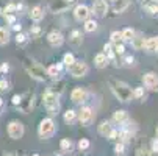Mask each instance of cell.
Listing matches in <instances>:
<instances>
[{"label":"cell","instance_id":"obj_37","mask_svg":"<svg viewBox=\"0 0 158 156\" xmlns=\"http://www.w3.org/2000/svg\"><path fill=\"white\" fill-rule=\"evenodd\" d=\"M16 42L20 44V46H22V44H25V42H27V36H25V34H22V33H17V36H16Z\"/></svg>","mask_w":158,"mask_h":156},{"label":"cell","instance_id":"obj_50","mask_svg":"<svg viewBox=\"0 0 158 156\" xmlns=\"http://www.w3.org/2000/svg\"><path fill=\"white\" fill-rule=\"evenodd\" d=\"M67 2H69V3H72V2H75V0H67Z\"/></svg>","mask_w":158,"mask_h":156},{"label":"cell","instance_id":"obj_29","mask_svg":"<svg viewBox=\"0 0 158 156\" xmlns=\"http://www.w3.org/2000/svg\"><path fill=\"white\" fill-rule=\"evenodd\" d=\"M75 62V58H74V55L72 53H66L64 55V58H63V64L64 66H67V67H71V66Z\"/></svg>","mask_w":158,"mask_h":156},{"label":"cell","instance_id":"obj_24","mask_svg":"<svg viewBox=\"0 0 158 156\" xmlns=\"http://www.w3.org/2000/svg\"><path fill=\"white\" fill-rule=\"evenodd\" d=\"M121 33H122V42H130V41L135 38V34H136L133 28H125V30H122Z\"/></svg>","mask_w":158,"mask_h":156},{"label":"cell","instance_id":"obj_31","mask_svg":"<svg viewBox=\"0 0 158 156\" xmlns=\"http://www.w3.org/2000/svg\"><path fill=\"white\" fill-rule=\"evenodd\" d=\"M133 97H135V98H141V100H144V98H146L144 87H136V89H133Z\"/></svg>","mask_w":158,"mask_h":156},{"label":"cell","instance_id":"obj_12","mask_svg":"<svg viewBox=\"0 0 158 156\" xmlns=\"http://www.w3.org/2000/svg\"><path fill=\"white\" fill-rule=\"evenodd\" d=\"M86 98H88V92L83 87H75L71 92V100L74 103H83V102H86Z\"/></svg>","mask_w":158,"mask_h":156},{"label":"cell","instance_id":"obj_19","mask_svg":"<svg viewBox=\"0 0 158 156\" xmlns=\"http://www.w3.org/2000/svg\"><path fill=\"white\" fill-rule=\"evenodd\" d=\"M128 5H130L128 0H116L114 5H113V10H114V13H124L128 8Z\"/></svg>","mask_w":158,"mask_h":156},{"label":"cell","instance_id":"obj_21","mask_svg":"<svg viewBox=\"0 0 158 156\" xmlns=\"http://www.w3.org/2000/svg\"><path fill=\"white\" fill-rule=\"evenodd\" d=\"M60 70H61V64H53L47 69V75L50 78H58L60 77Z\"/></svg>","mask_w":158,"mask_h":156},{"label":"cell","instance_id":"obj_15","mask_svg":"<svg viewBox=\"0 0 158 156\" xmlns=\"http://www.w3.org/2000/svg\"><path fill=\"white\" fill-rule=\"evenodd\" d=\"M108 62H110V59H108V56L105 53H97L94 56V66L97 69H105L108 66Z\"/></svg>","mask_w":158,"mask_h":156},{"label":"cell","instance_id":"obj_44","mask_svg":"<svg viewBox=\"0 0 158 156\" xmlns=\"http://www.w3.org/2000/svg\"><path fill=\"white\" fill-rule=\"evenodd\" d=\"M41 33V30H39V27H35V28H31V34H35V36H38Z\"/></svg>","mask_w":158,"mask_h":156},{"label":"cell","instance_id":"obj_8","mask_svg":"<svg viewBox=\"0 0 158 156\" xmlns=\"http://www.w3.org/2000/svg\"><path fill=\"white\" fill-rule=\"evenodd\" d=\"M78 119H80V123H81L83 126L91 125L93 120H94V111H93L91 108H88V106L81 108V109L78 111Z\"/></svg>","mask_w":158,"mask_h":156},{"label":"cell","instance_id":"obj_35","mask_svg":"<svg viewBox=\"0 0 158 156\" xmlns=\"http://www.w3.org/2000/svg\"><path fill=\"white\" fill-rule=\"evenodd\" d=\"M110 141H116V139H119V131L118 130H111V133L106 136Z\"/></svg>","mask_w":158,"mask_h":156},{"label":"cell","instance_id":"obj_40","mask_svg":"<svg viewBox=\"0 0 158 156\" xmlns=\"http://www.w3.org/2000/svg\"><path fill=\"white\" fill-rule=\"evenodd\" d=\"M150 150H152V153H158V139H153V141H152Z\"/></svg>","mask_w":158,"mask_h":156},{"label":"cell","instance_id":"obj_26","mask_svg":"<svg viewBox=\"0 0 158 156\" xmlns=\"http://www.w3.org/2000/svg\"><path fill=\"white\" fill-rule=\"evenodd\" d=\"M111 125H110V122H102L100 125H99V133L102 136H108L110 133H111Z\"/></svg>","mask_w":158,"mask_h":156},{"label":"cell","instance_id":"obj_30","mask_svg":"<svg viewBox=\"0 0 158 156\" xmlns=\"http://www.w3.org/2000/svg\"><path fill=\"white\" fill-rule=\"evenodd\" d=\"M110 38H111V44H121L122 42V33L121 31H113Z\"/></svg>","mask_w":158,"mask_h":156},{"label":"cell","instance_id":"obj_34","mask_svg":"<svg viewBox=\"0 0 158 156\" xmlns=\"http://www.w3.org/2000/svg\"><path fill=\"white\" fill-rule=\"evenodd\" d=\"M89 145H91V142H89L88 139H81V141L78 142V148H80V150H88Z\"/></svg>","mask_w":158,"mask_h":156},{"label":"cell","instance_id":"obj_2","mask_svg":"<svg viewBox=\"0 0 158 156\" xmlns=\"http://www.w3.org/2000/svg\"><path fill=\"white\" fill-rule=\"evenodd\" d=\"M24 67H25L27 74H28L33 80H36V81H46V80L49 78V75H47V69H44L41 64L35 62L33 59H25Z\"/></svg>","mask_w":158,"mask_h":156},{"label":"cell","instance_id":"obj_32","mask_svg":"<svg viewBox=\"0 0 158 156\" xmlns=\"http://www.w3.org/2000/svg\"><path fill=\"white\" fill-rule=\"evenodd\" d=\"M146 10L149 11V14H152V16H158V3H150V5H147L146 6Z\"/></svg>","mask_w":158,"mask_h":156},{"label":"cell","instance_id":"obj_47","mask_svg":"<svg viewBox=\"0 0 158 156\" xmlns=\"http://www.w3.org/2000/svg\"><path fill=\"white\" fill-rule=\"evenodd\" d=\"M5 156H17V154H16V153H6Z\"/></svg>","mask_w":158,"mask_h":156},{"label":"cell","instance_id":"obj_38","mask_svg":"<svg viewBox=\"0 0 158 156\" xmlns=\"http://www.w3.org/2000/svg\"><path fill=\"white\" fill-rule=\"evenodd\" d=\"M136 156H152V151H147L146 148H138L136 150Z\"/></svg>","mask_w":158,"mask_h":156},{"label":"cell","instance_id":"obj_36","mask_svg":"<svg viewBox=\"0 0 158 156\" xmlns=\"http://www.w3.org/2000/svg\"><path fill=\"white\" fill-rule=\"evenodd\" d=\"M10 89V83L6 81V80H0V91L2 92H6Z\"/></svg>","mask_w":158,"mask_h":156},{"label":"cell","instance_id":"obj_39","mask_svg":"<svg viewBox=\"0 0 158 156\" xmlns=\"http://www.w3.org/2000/svg\"><path fill=\"white\" fill-rule=\"evenodd\" d=\"M124 148H125V145H124L122 142H119V144H116V147H114V150H116V153H118V154H122V153L125 151Z\"/></svg>","mask_w":158,"mask_h":156},{"label":"cell","instance_id":"obj_28","mask_svg":"<svg viewBox=\"0 0 158 156\" xmlns=\"http://www.w3.org/2000/svg\"><path fill=\"white\" fill-rule=\"evenodd\" d=\"M72 147H74V144H72V141L71 139H61V142H60V148L63 150V151H71L72 150Z\"/></svg>","mask_w":158,"mask_h":156},{"label":"cell","instance_id":"obj_42","mask_svg":"<svg viewBox=\"0 0 158 156\" xmlns=\"http://www.w3.org/2000/svg\"><path fill=\"white\" fill-rule=\"evenodd\" d=\"M133 61H135V59H133V56H125V64H127V66H131V64H133Z\"/></svg>","mask_w":158,"mask_h":156},{"label":"cell","instance_id":"obj_49","mask_svg":"<svg viewBox=\"0 0 158 156\" xmlns=\"http://www.w3.org/2000/svg\"><path fill=\"white\" fill-rule=\"evenodd\" d=\"M2 16H3V11H2V10H0V19H2Z\"/></svg>","mask_w":158,"mask_h":156},{"label":"cell","instance_id":"obj_53","mask_svg":"<svg viewBox=\"0 0 158 156\" xmlns=\"http://www.w3.org/2000/svg\"><path fill=\"white\" fill-rule=\"evenodd\" d=\"M33 156H38V154H33Z\"/></svg>","mask_w":158,"mask_h":156},{"label":"cell","instance_id":"obj_13","mask_svg":"<svg viewBox=\"0 0 158 156\" xmlns=\"http://www.w3.org/2000/svg\"><path fill=\"white\" fill-rule=\"evenodd\" d=\"M108 11V5L105 0H96L94 5H93V13L96 17H103Z\"/></svg>","mask_w":158,"mask_h":156},{"label":"cell","instance_id":"obj_7","mask_svg":"<svg viewBox=\"0 0 158 156\" xmlns=\"http://www.w3.org/2000/svg\"><path fill=\"white\" fill-rule=\"evenodd\" d=\"M33 103H35V95L28 92V94H25V95L20 97V103H19L16 108L20 111V113L25 114V113H28V111L33 108Z\"/></svg>","mask_w":158,"mask_h":156},{"label":"cell","instance_id":"obj_17","mask_svg":"<svg viewBox=\"0 0 158 156\" xmlns=\"http://www.w3.org/2000/svg\"><path fill=\"white\" fill-rule=\"evenodd\" d=\"M30 17H31V20H35V22L42 20V19H44V10H42V6H39V5L33 6L31 11H30Z\"/></svg>","mask_w":158,"mask_h":156},{"label":"cell","instance_id":"obj_16","mask_svg":"<svg viewBox=\"0 0 158 156\" xmlns=\"http://www.w3.org/2000/svg\"><path fill=\"white\" fill-rule=\"evenodd\" d=\"M127 120H128V114H127V111H124V109H119V111H116V113L113 114V122L118 123V125H124Z\"/></svg>","mask_w":158,"mask_h":156},{"label":"cell","instance_id":"obj_18","mask_svg":"<svg viewBox=\"0 0 158 156\" xmlns=\"http://www.w3.org/2000/svg\"><path fill=\"white\" fill-rule=\"evenodd\" d=\"M144 41H146V39H144L141 34H135V38L130 41V44L133 46L135 50H143V49H144Z\"/></svg>","mask_w":158,"mask_h":156},{"label":"cell","instance_id":"obj_4","mask_svg":"<svg viewBox=\"0 0 158 156\" xmlns=\"http://www.w3.org/2000/svg\"><path fill=\"white\" fill-rule=\"evenodd\" d=\"M55 131H56V125L50 117L41 120L39 128H38V134H39L41 139H50L55 134Z\"/></svg>","mask_w":158,"mask_h":156},{"label":"cell","instance_id":"obj_54","mask_svg":"<svg viewBox=\"0 0 158 156\" xmlns=\"http://www.w3.org/2000/svg\"><path fill=\"white\" fill-rule=\"evenodd\" d=\"M156 55H158V52H156Z\"/></svg>","mask_w":158,"mask_h":156},{"label":"cell","instance_id":"obj_3","mask_svg":"<svg viewBox=\"0 0 158 156\" xmlns=\"http://www.w3.org/2000/svg\"><path fill=\"white\" fill-rule=\"evenodd\" d=\"M42 105L44 108L47 109V113H50L52 116L58 114L60 111V100H58V95L52 91H46L42 94Z\"/></svg>","mask_w":158,"mask_h":156},{"label":"cell","instance_id":"obj_11","mask_svg":"<svg viewBox=\"0 0 158 156\" xmlns=\"http://www.w3.org/2000/svg\"><path fill=\"white\" fill-rule=\"evenodd\" d=\"M89 14H91V10H89L86 5H77L74 8V17L77 20H80V22L89 19Z\"/></svg>","mask_w":158,"mask_h":156},{"label":"cell","instance_id":"obj_23","mask_svg":"<svg viewBox=\"0 0 158 156\" xmlns=\"http://www.w3.org/2000/svg\"><path fill=\"white\" fill-rule=\"evenodd\" d=\"M10 42V31L3 27H0V46H6Z\"/></svg>","mask_w":158,"mask_h":156},{"label":"cell","instance_id":"obj_14","mask_svg":"<svg viewBox=\"0 0 158 156\" xmlns=\"http://www.w3.org/2000/svg\"><path fill=\"white\" fill-rule=\"evenodd\" d=\"M47 41H49V44L52 47H60L63 44V41H64V38H63V34L60 31H50L47 34Z\"/></svg>","mask_w":158,"mask_h":156},{"label":"cell","instance_id":"obj_46","mask_svg":"<svg viewBox=\"0 0 158 156\" xmlns=\"http://www.w3.org/2000/svg\"><path fill=\"white\" fill-rule=\"evenodd\" d=\"M155 44H156V52H158V36L155 38Z\"/></svg>","mask_w":158,"mask_h":156},{"label":"cell","instance_id":"obj_43","mask_svg":"<svg viewBox=\"0 0 158 156\" xmlns=\"http://www.w3.org/2000/svg\"><path fill=\"white\" fill-rule=\"evenodd\" d=\"M10 70V66L5 62V64H2V67H0V72H8Z\"/></svg>","mask_w":158,"mask_h":156},{"label":"cell","instance_id":"obj_33","mask_svg":"<svg viewBox=\"0 0 158 156\" xmlns=\"http://www.w3.org/2000/svg\"><path fill=\"white\" fill-rule=\"evenodd\" d=\"M14 11H17V5H14V3H10L8 6H5V10H3V14H5V16H8V14H14Z\"/></svg>","mask_w":158,"mask_h":156},{"label":"cell","instance_id":"obj_5","mask_svg":"<svg viewBox=\"0 0 158 156\" xmlns=\"http://www.w3.org/2000/svg\"><path fill=\"white\" fill-rule=\"evenodd\" d=\"M24 131H25L24 130V123H20L17 120H11L8 123V134L14 141H17V139H20L22 136H24Z\"/></svg>","mask_w":158,"mask_h":156},{"label":"cell","instance_id":"obj_41","mask_svg":"<svg viewBox=\"0 0 158 156\" xmlns=\"http://www.w3.org/2000/svg\"><path fill=\"white\" fill-rule=\"evenodd\" d=\"M20 97H22V95H14V97H13V105H14V106H17V105L20 103Z\"/></svg>","mask_w":158,"mask_h":156},{"label":"cell","instance_id":"obj_10","mask_svg":"<svg viewBox=\"0 0 158 156\" xmlns=\"http://www.w3.org/2000/svg\"><path fill=\"white\" fill-rule=\"evenodd\" d=\"M143 83L149 91H158V75L153 72H147L143 77Z\"/></svg>","mask_w":158,"mask_h":156},{"label":"cell","instance_id":"obj_20","mask_svg":"<svg viewBox=\"0 0 158 156\" xmlns=\"http://www.w3.org/2000/svg\"><path fill=\"white\" fill-rule=\"evenodd\" d=\"M69 42L74 44V46H80V44L83 42V34H81V31L74 30V31L71 33V36H69Z\"/></svg>","mask_w":158,"mask_h":156},{"label":"cell","instance_id":"obj_25","mask_svg":"<svg viewBox=\"0 0 158 156\" xmlns=\"http://www.w3.org/2000/svg\"><path fill=\"white\" fill-rule=\"evenodd\" d=\"M147 52H156V44H155V38H149L144 41V49Z\"/></svg>","mask_w":158,"mask_h":156},{"label":"cell","instance_id":"obj_6","mask_svg":"<svg viewBox=\"0 0 158 156\" xmlns=\"http://www.w3.org/2000/svg\"><path fill=\"white\" fill-rule=\"evenodd\" d=\"M71 75L74 78H81V77H86L88 75V64L83 62V61H75L72 66H71Z\"/></svg>","mask_w":158,"mask_h":156},{"label":"cell","instance_id":"obj_22","mask_svg":"<svg viewBox=\"0 0 158 156\" xmlns=\"http://www.w3.org/2000/svg\"><path fill=\"white\" fill-rule=\"evenodd\" d=\"M96 30H97V22H96L94 19H86V20H85V31L93 33V31H96Z\"/></svg>","mask_w":158,"mask_h":156},{"label":"cell","instance_id":"obj_9","mask_svg":"<svg viewBox=\"0 0 158 156\" xmlns=\"http://www.w3.org/2000/svg\"><path fill=\"white\" fill-rule=\"evenodd\" d=\"M71 6V3L67 0H52L50 5H49V10L53 13V14H61L64 11H67Z\"/></svg>","mask_w":158,"mask_h":156},{"label":"cell","instance_id":"obj_45","mask_svg":"<svg viewBox=\"0 0 158 156\" xmlns=\"http://www.w3.org/2000/svg\"><path fill=\"white\" fill-rule=\"evenodd\" d=\"M13 28H14L16 31H20V30H22V27H20V24H14V27H13Z\"/></svg>","mask_w":158,"mask_h":156},{"label":"cell","instance_id":"obj_1","mask_svg":"<svg viewBox=\"0 0 158 156\" xmlns=\"http://www.w3.org/2000/svg\"><path fill=\"white\" fill-rule=\"evenodd\" d=\"M110 89H111V92L114 94V97L122 102V103H128L131 102L133 98V91H131V87L124 83V81H119V80H110Z\"/></svg>","mask_w":158,"mask_h":156},{"label":"cell","instance_id":"obj_52","mask_svg":"<svg viewBox=\"0 0 158 156\" xmlns=\"http://www.w3.org/2000/svg\"><path fill=\"white\" fill-rule=\"evenodd\" d=\"M111 2H116V0H111Z\"/></svg>","mask_w":158,"mask_h":156},{"label":"cell","instance_id":"obj_51","mask_svg":"<svg viewBox=\"0 0 158 156\" xmlns=\"http://www.w3.org/2000/svg\"><path fill=\"white\" fill-rule=\"evenodd\" d=\"M156 139H158V126H156Z\"/></svg>","mask_w":158,"mask_h":156},{"label":"cell","instance_id":"obj_27","mask_svg":"<svg viewBox=\"0 0 158 156\" xmlns=\"http://www.w3.org/2000/svg\"><path fill=\"white\" fill-rule=\"evenodd\" d=\"M75 119H77V113L74 109H67L64 113V122L66 123H72V122H75Z\"/></svg>","mask_w":158,"mask_h":156},{"label":"cell","instance_id":"obj_48","mask_svg":"<svg viewBox=\"0 0 158 156\" xmlns=\"http://www.w3.org/2000/svg\"><path fill=\"white\" fill-rule=\"evenodd\" d=\"M2 106H3V100H2V98H0V108H2Z\"/></svg>","mask_w":158,"mask_h":156}]
</instances>
